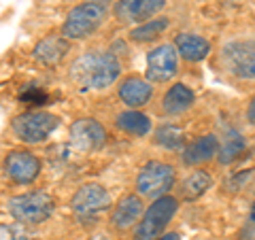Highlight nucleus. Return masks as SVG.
Instances as JSON below:
<instances>
[{"instance_id": "obj_9", "label": "nucleus", "mask_w": 255, "mask_h": 240, "mask_svg": "<svg viewBox=\"0 0 255 240\" xmlns=\"http://www.w3.org/2000/svg\"><path fill=\"white\" fill-rule=\"evenodd\" d=\"M179 70V51L174 45H157L147 53V81L166 83Z\"/></svg>"}, {"instance_id": "obj_25", "label": "nucleus", "mask_w": 255, "mask_h": 240, "mask_svg": "<svg viewBox=\"0 0 255 240\" xmlns=\"http://www.w3.org/2000/svg\"><path fill=\"white\" fill-rule=\"evenodd\" d=\"M21 100L28 102V105H43L45 102V92L36 90V87H30V90H26L21 94Z\"/></svg>"}, {"instance_id": "obj_27", "label": "nucleus", "mask_w": 255, "mask_h": 240, "mask_svg": "<svg viewBox=\"0 0 255 240\" xmlns=\"http://www.w3.org/2000/svg\"><path fill=\"white\" fill-rule=\"evenodd\" d=\"M159 240H181V236L177 234V232H166V234L159 238Z\"/></svg>"}, {"instance_id": "obj_17", "label": "nucleus", "mask_w": 255, "mask_h": 240, "mask_svg": "<svg viewBox=\"0 0 255 240\" xmlns=\"http://www.w3.org/2000/svg\"><path fill=\"white\" fill-rule=\"evenodd\" d=\"M174 47L183 60L187 62H202L206 55L211 53V45L206 38L191 34V32H181V34L174 38Z\"/></svg>"}, {"instance_id": "obj_3", "label": "nucleus", "mask_w": 255, "mask_h": 240, "mask_svg": "<svg viewBox=\"0 0 255 240\" xmlns=\"http://www.w3.org/2000/svg\"><path fill=\"white\" fill-rule=\"evenodd\" d=\"M11 217L21 226H38L47 221L55 211V200L47 191H28L9 198L6 202Z\"/></svg>"}, {"instance_id": "obj_13", "label": "nucleus", "mask_w": 255, "mask_h": 240, "mask_svg": "<svg viewBox=\"0 0 255 240\" xmlns=\"http://www.w3.org/2000/svg\"><path fill=\"white\" fill-rule=\"evenodd\" d=\"M142 196L138 194H126L119 198V202L115 204L113 215H111V223L119 232H126L134 226H138V221L142 219Z\"/></svg>"}, {"instance_id": "obj_5", "label": "nucleus", "mask_w": 255, "mask_h": 240, "mask_svg": "<svg viewBox=\"0 0 255 240\" xmlns=\"http://www.w3.org/2000/svg\"><path fill=\"white\" fill-rule=\"evenodd\" d=\"M60 125V117L47 111H28V113L17 115L11 121V130L15 138L26 142V145H38L53 134Z\"/></svg>"}, {"instance_id": "obj_10", "label": "nucleus", "mask_w": 255, "mask_h": 240, "mask_svg": "<svg viewBox=\"0 0 255 240\" xmlns=\"http://www.w3.org/2000/svg\"><path fill=\"white\" fill-rule=\"evenodd\" d=\"M70 142L81 151H98L107 142V130L98 119L83 117L70 123Z\"/></svg>"}, {"instance_id": "obj_21", "label": "nucleus", "mask_w": 255, "mask_h": 240, "mask_svg": "<svg viewBox=\"0 0 255 240\" xmlns=\"http://www.w3.org/2000/svg\"><path fill=\"white\" fill-rule=\"evenodd\" d=\"M170 26V19L168 17H153L145 23H140V26H134L130 30V38L136 43H149V41H155L164 34L166 30Z\"/></svg>"}, {"instance_id": "obj_23", "label": "nucleus", "mask_w": 255, "mask_h": 240, "mask_svg": "<svg viewBox=\"0 0 255 240\" xmlns=\"http://www.w3.org/2000/svg\"><path fill=\"white\" fill-rule=\"evenodd\" d=\"M183 142V132L177 125H162L155 132V145L164 149H177Z\"/></svg>"}, {"instance_id": "obj_24", "label": "nucleus", "mask_w": 255, "mask_h": 240, "mask_svg": "<svg viewBox=\"0 0 255 240\" xmlns=\"http://www.w3.org/2000/svg\"><path fill=\"white\" fill-rule=\"evenodd\" d=\"M251 179H253V170H241V172H236L232 179H228L226 189L228 191H241L249 185Z\"/></svg>"}, {"instance_id": "obj_16", "label": "nucleus", "mask_w": 255, "mask_h": 240, "mask_svg": "<svg viewBox=\"0 0 255 240\" xmlns=\"http://www.w3.org/2000/svg\"><path fill=\"white\" fill-rule=\"evenodd\" d=\"M219 140L215 134H204L200 138L191 140L189 145L183 149V164L187 166H198L213 159L215 155L219 153Z\"/></svg>"}, {"instance_id": "obj_6", "label": "nucleus", "mask_w": 255, "mask_h": 240, "mask_svg": "<svg viewBox=\"0 0 255 240\" xmlns=\"http://www.w3.org/2000/svg\"><path fill=\"white\" fill-rule=\"evenodd\" d=\"M174 181H177V172L174 166L168 162H159V159H151L138 170L136 177V191L142 198L157 200L166 196L172 189Z\"/></svg>"}, {"instance_id": "obj_18", "label": "nucleus", "mask_w": 255, "mask_h": 240, "mask_svg": "<svg viewBox=\"0 0 255 240\" xmlns=\"http://www.w3.org/2000/svg\"><path fill=\"white\" fill-rule=\"evenodd\" d=\"M115 125L124 134H130V136H147L151 132V127H153L151 119L145 113L136 111V109L122 111V113L115 117Z\"/></svg>"}, {"instance_id": "obj_2", "label": "nucleus", "mask_w": 255, "mask_h": 240, "mask_svg": "<svg viewBox=\"0 0 255 240\" xmlns=\"http://www.w3.org/2000/svg\"><path fill=\"white\" fill-rule=\"evenodd\" d=\"M109 2L111 0H83L81 4L73 6L64 19L62 36H66L68 41H83L92 36L107 19Z\"/></svg>"}, {"instance_id": "obj_26", "label": "nucleus", "mask_w": 255, "mask_h": 240, "mask_svg": "<svg viewBox=\"0 0 255 240\" xmlns=\"http://www.w3.org/2000/svg\"><path fill=\"white\" fill-rule=\"evenodd\" d=\"M247 121H249L251 125H255V96L251 98L249 107H247Z\"/></svg>"}, {"instance_id": "obj_11", "label": "nucleus", "mask_w": 255, "mask_h": 240, "mask_svg": "<svg viewBox=\"0 0 255 240\" xmlns=\"http://www.w3.org/2000/svg\"><path fill=\"white\" fill-rule=\"evenodd\" d=\"M4 172L17 185H30L38 179L41 172V159L30 151H11L4 157Z\"/></svg>"}, {"instance_id": "obj_8", "label": "nucleus", "mask_w": 255, "mask_h": 240, "mask_svg": "<svg viewBox=\"0 0 255 240\" xmlns=\"http://www.w3.org/2000/svg\"><path fill=\"white\" fill-rule=\"evenodd\" d=\"M70 209L79 219H94L111 209V194L98 183H85L70 198Z\"/></svg>"}, {"instance_id": "obj_28", "label": "nucleus", "mask_w": 255, "mask_h": 240, "mask_svg": "<svg viewBox=\"0 0 255 240\" xmlns=\"http://www.w3.org/2000/svg\"><path fill=\"white\" fill-rule=\"evenodd\" d=\"M251 221L255 223V200H253V206H251Z\"/></svg>"}, {"instance_id": "obj_7", "label": "nucleus", "mask_w": 255, "mask_h": 240, "mask_svg": "<svg viewBox=\"0 0 255 240\" xmlns=\"http://www.w3.org/2000/svg\"><path fill=\"white\" fill-rule=\"evenodd\" d=\"M221 58L228 73L245 81L255 79V38L232 41L221 49Z\"/></svg>"}, {"instance_id": "obj_1", "label": "nucleus", "mask_w": 255, "mask_h": 240, "mask_svg": "<svg viewBox=\"0 0 255 240\" xmlns=\"http://www.w3.org/2000/svg\"><path fill=\"white\" fill-rule=\"evenodd\" d=\"M122 75V62L113 51H87L70 66V79L83 90H107Z\"/></svg>"}, {"instance_id": "obj_20", "label": "nucleus", "mask_w": 255, "mask_h": 240, "mask_svg": "<svg viewBox=\"0 0 255 240\" xmlns=\"http://www.w3.org/2000/svg\"><path fill=\"white\" fill-rule=\"evenodd\" d=\"M211 185H213V179H211L209 172L206 170H194L183 179L181 187H179V196L183 200H187V202H194V200L202 198L206 191H209Z\"/></svg>"}, {"instance_id": "obj_12", "label": "nucleus", "mask_w": 255, "mask_h": 240, "mask_svg": "<svg viewBox=\"0 0 255 240\" xmlns=\"http://www.w3.org/2000/svg\"><path fill=\"white\" fill-rule=\"evenodd\" d=\"M166 0H117L115 2V17L122 23H145L153 19L164 9Z\"/></svg>"}, {"instance_id": "obj_19", "label": "nucleus", "mask_w": 255, "mask_h": 240, "mask_svg": "<svg viewBox=\"0 0 255 240\" xmlns=\"http://www.w3.org/2000/svg\"><path fill=\"white\" fill-rule=\"evenodd\" d=\"M194 92L189 90L187 85L183 83H174L168 92H166L164 100H162V109L166 111L168 115H181L194 105Z\"/></svg>"}, {"instance_id": "obj_22", "label": "nucleus", "mask_w": 255, "mask_h": 240, "mask_svg": "<svg viewBox=\"0 0 255 240\" xmlns=\"http://www.w3.org/2000/svg\"><path fill=\"white\" fill-rule=\"evenodd\" d=\"M245 149H247V140L243 138L241 134H236L232 132L228 136V140L223 142V147L219 149V164H232L234 159H238L243 153H245Z\"/></svg>"}, {"instance_id": "obj_4", "label": "nucleus", "mask_w": 255, "mask_h": 240, "mask_svg": "<svg viewBox=\"0 0 255 240\" xmlns=\"http://www.w3.org/2000/svg\"><path fill=\"white\" fill-rule=\"evenodd\" d=\"M177 209L179 200L172 196H162L153 200V204L145 211L138 226L134 228V240H159L172 217L177 215Z\"/></svg>"}, {"instance_id": "obj_15", "label": "nucleus", "mask_w": 255, "mask_h": 240, "mask_svg": "<svg viewBox=\"0 0 255 240\" xmlns=\"http://www.w3.org/2000/svg\"><path fill=\"white\" fill-rule=\"evenodd\" d=\"M70 51V43L66 36H60V34H49L41 38L34 49H32V55H34L36 62L45 64V66H55L58 62H62L66 58V53Z\"/></svg>"}, {"instance_id": "obj_14", "label": "nucleus", "mask_w": 255, "mask_h": 240, "mask_svg": "<svg viewBox=\"0 0 255 240\" xmlns=\"http://www.w3.org/2000/svg\"><path fill=\"white\" fill-rule=\"evenodd\" d=\"M117 94H119V100L128 109H140L153 96V85H151V81H145L142 77H126L119 83Z\"/></svg>"}]
</instances>
